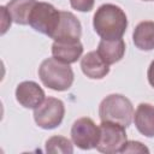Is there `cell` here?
I'll list each match as a JSON object with an SVG mask.
<instances>
[{
    "label": "cell",
    "mask_w": 154,
    "mask_h": 154,
    "mask_svg": "<svg viewBox=\"0 0 154 154\" xmlns=\"http://www.w3.org/2000/svg\"><path fill=\"white\" fill-rule=\"evenodd\" d=\"M95 32L102 40L122 38L128 28V18L125 12L117 5H101L93 18Z\"/></svg>",
    "instance_id": "1"
},
{
    "label": "cell",
    "mask_w": 154,
    "mask_h": 154,
    "mask_svg": "<svg viewBox=\"0 0 154 154\" xmlns=\"http://www.w3.org/2000/svg\"><path fill=\"white\" fill-rule=\"evenodd\" d=\"M38 77L45 87L55 91H65L72 85L75 76L70 64H65L53 57L41 63Z\"/></svg>",
    "instance_id": "2"
},
{
    "label": "cell",
    "mask_w": 154,
    "mask_h": 154,
    "mask_svg": "<svg viewBox=\"0 0 154 154\" xmlns=\"http://www.w3.org/2000/svg\"><path fill=\"white\" fill-rule=\"evenodd\" d=\"M101 122H112L128 128L134 118V107L131 101L122 94H111L106 96L99 106Z\"/></svg>",
    "instance_id": "3"
},
{
    "label": "cell",
    "mask_w": 154,
    "mask_h": 154,
    "mask_svg": "<svg viewBox=\"0 0 154 154\" xmlns=\"http://www.w3.org/2000/svg\"><path fill=\"white\" fill-rule=\"evenodd\" d=\"M59 20L60 11H58L52 4L48 2L37 1L29 16V25L34 30L47 35L48 37H51L55 31Z\"/></svg>",
    "instance_id": "4"
},
{
    "label": "cell",
    "mask_w": 154,
    "mask_h": 154,
    "mask_svg": "<svg viewBox=\"0 0 154 154\" xmlns=\"http://www.w3.org/2000/svg\"><path fill=\"white\" fill-rule=\"evenodd\" d=\"M65 116V105L60 99L46 97L43 102L34 109V119L37 126L45 130L58 128Z\"/></svg>",
    "instance_id": "5"
},
{
    "label": "cell",
    "mask_w": 154,
    "mask_h": 154,
    "mask_svg": "<svg viewBox=\"0 0 154 154\" xmlns=\"http://www.w3.org/2000/svg\"><path fill=\"white\" fill-rule=\"evenodd\" d=\"M99 128L100 137L96 149L106 154L120 153L122 148L128 141L125 126L112 122H101Z\"/></svg>",
    "instance_id": "6"
},
{
    "label": "cell",
    "mask_w": 154,
    "mask_h": 154,
    "mask_svg": "<svg viewBox=\"0 0 154 154\" xmlns=\"http://www.w3.org/2000/svg\"><path fill=\"white\" fill-rule=\"evenodd\" d=\"M100 137V128L91 118L82 117L71 128V140L73 144L83 150L96 148Z\"/></svg>",
    "instance_id": "7"
},
{
    "label": "cell",
    "mask_w": 154,
    "mask_h": 154,
    "mask_svg": "<svg viewBox=\"0 0 154 154\" xmlns=\"http://www.w3.org/2000/svg\"><path fill=\"white\" fill-rule=\"evenodd\" d=\"M82 35V25L77 17L67 11H60L59 24L51 36L54 41L59 42H75L79 41Z\"/></svg>",
    "instance_id": "8"
},
{
    "label": "cell",
    "mask_w": 154,
    "mask_h": 154,
    "mask_svg": "<svg viewBox=\"0 0 154 154\" xmlns=\"http://www.w3.org/2000/svg\"><path fill=\"white\" fill-rule=\"evenodd\" d=\"M46 99L43 89L34 81H24L16 88V100L20 106L29 109H35Z\"/></svg>",
    "instance_id": "9"
},
{
    "label": "cell",
    "mask_w": 154,
    "mask_h": 154,
    "mask_svg": "<svg viewBox=\"0 0 154 154\" xmlns=\"http://www.w3.org/2000/svg\"><path fill=\"white\" fill-rule=\"evenodd\" d=\"M82 72L91 79H101L109 72V65L106 64L96 51L88 52L81 58Z\"/></svg>",
    "instance_id": "10"
},
{
    "label": "cell",
    "mask_w": 154,
    "mask_h": 154,
    "mask_svg": "<svg viewBox=\"0 0 154 154\" xmlns=\"http://www.w3.org/2000/svg\"><path fill=\"white\" fill-rule=\"evenodd\" d=\"M136 129L146 137H154V106L142 102L134 113Z\"/></svg>",
    "instance_id": "11"
},
{
    "label": "cell",
    "mask_w": 154,
    "mask_h": 154,
    "mask_svg": "<svg viewBox=\"0 0 154 154\" xmlns=\"http://www.w3.org/2000/svg\"><path fill=\"white\" fill-rule=\"evenodd\" d=\"M82 53H83V45L81 43V41H75V42L54 41L52 45L53 57L65 64L76 63L82 57Z\"/></svg>",
    "instance_id": "12"
},
{
    "label": "cell",
    "mask_w": 154,
    "mask_h": 154,
    "mask_svg": "<svg viewBox=\"0 0 154 154\" xmlns=\"http://www.w3.org/2000/svg\"><path fill=\"white\" fill-rule=\"evenodd\" d=\"M96 52L102 58V60L108 64H116L124 57L125 53V42L123 38L117 40H102L99 42Z\"/></svg>",
    "instance_id": "13"
},
{
    "label": "cell",
    "mask_w": 154,
    "mask_h": 154,
    "mask_svg": "<svg viewBox=\"0 0 154 154\" xmlns=\"http://www.w3.org/2000/svg\"><path fill=\"white\" fill-rule=\"evenodd\" d=\"M132 41L141 51L154 49V22L143 20L138 23L134 30Z\"/></svg>",
    "instance_id": "14"
},
{
    "label": "cell",
    "mask_w": 154,
    "mask_h": 154,
    "mask_svg": "<svg viewBox=\"0 0 154 154\" xmlns=\"http://www.w3.org/2000/svg\"><path fill=\"white\" fill-rule=\"evenodd\" d=\"M36 2V0H10L6 7L14 23L26 25L29 24L30 12Z\"/></svg>",
    "instance_id": "15"
},
{
    "label": "cell",
    "mask_w": 154,
    "mask_h": 154,
    "mask_svg": "<svg viewBox=\"0 0 154 154\" xmlns=\"http://www.w3.org/2000/svg\"><path fill=\"white\" fill-rule=\"evenodd\" d=\"M46 152L47 153H61V154H71L73 153L72 143L69 138L64 136H52L46 141Z\"/></svg>",
    "instance_id": "16"
},
{
    "label": "cell",
    "mask_w": 154,
    "mask_h": 154,
    "mask_svg": "<svg viewBox=\"0 0 154 154\" xmlns=\"http://www.w3.org/2000/svg\"><path fill=\"white\" fill-rule=\"evenodd\" d=\"M120 153H149V149L138 141H126Z\"/></svg>",
    "instance_id": "17"
},
{
    "label": "cell",
    "mask_w": 154,
    "mask_h": 154,
    "mask_svg": "<svg viewBox=\"0 0 154 154\" xmlns=\"http://www.w3.org/2000/svg\"><path fill=\"white\" fill-rule=\"evenodd\" d=\"M95 0H70L71 7L79 12H89L94 7Z\"/></svg>",
    "instance_id": "18"
},
{
    "label": "cell",
    "mask_w": 154,
    "mask_h": 154,
    "mask_svg": "<svg viewBox=\"0 0 154 154\" xmlns=\"http://www.w3.org/2000/svg\"><path fill=\"white\" fill-rule=\"evenodd\" d=\"M0 10H1V14H2V23H1L2 30H1V35H4L7 31V29L11 26V22L13 19H12V17H11V14H10V12H8L6 6H1Z\"/></svg>",
    "instance_id": "19"
},
{
    "label": "cell",
    "mask_w": 154,
    "mask_h": 154,
    "mask_svg": "<svg viewBox=\"0 0 154 154\" xmlns=\"http://www.w3.org/2000/svg\"><path fill=\"white\" fill-rule=\"evenodd\" d=\"M147 77H148V82H149V84L154 88V60L150 63V65H149V67H148Z\"/></svg>",
    "instance_id": "20"
},
{
    "label": "cell",
    "mask_w": 154,
    "mask_h": 154,
    "mask_svg": "<svg viewBox=\"0 0 154 154\" xmlns=\"http://www.w3.org/2000/svg\"><path fill=\"white\" fill-rule=\"evenodd\" d=\"M144 1H153V0H144Z\"/></svg>",
    "instance_id": "21"
}]
</instances>
